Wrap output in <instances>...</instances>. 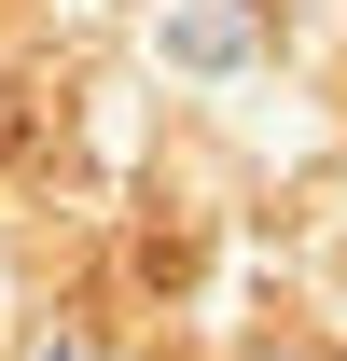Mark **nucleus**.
<instances>
[{
    "instance_id": "f257e3e1",
    "label": "nucleus",
    "mask_w": 347,
    "mask_h": 361,
    "mask_svg": "<svg viewBox=\"0 0 347 361\" xmlns=\"http://www.w3.org/2000/svg\"><path fill=\"white\" fill-rule=\"evenodd\" d=\"M56 361H97V348H56Z\"/></svg>"
}]
</instances>
